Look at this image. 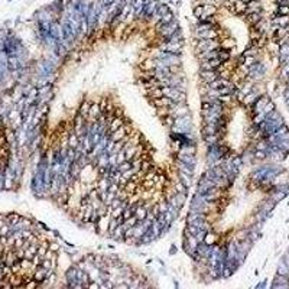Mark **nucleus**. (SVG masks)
Listing matches in <instances>:
<instances>
[{
  "mask_svg": "<svg viewBox=\"0 0 289 289\" xmlns=\"http://www.w3.org/2000/svg\"><path fill=\"white\" fill-rule=\"evenodd\" d=\"M174 130L178 132V133H188L191 129H192V120H191V116L187 114L184 117H178L174 120Z\"/></svg>",
  "mask_w": 289,
  "mask_h": 289,
  "instance_id": "nucleus-1",
  "label": "nucleus"
},
{
  "mask_svg": "<svg viewBox=\"0 0 289 289\" xmlns=\"http://www.w3.org/2000/svg\"><path fill=\"white\" fill-rule=\"evenodd\" d=\"M198 46V51L202 54V52H208V51H214V49H218V42L215 39H200V42L197 44Z\"/></svg>",
  "mask_w": 289,
  "mask_h": 289,
  "instance_id": "nucleus-2",
  "label": "nucleus"
},
{
  "mask_svg": "<svg viewBox=\"0 0 289 289\" xmlns=\"http://www.w3.org/2000/svg\"><path fill=\"white\" fill-rule=\"evenodd\" d=\"M178 29H179V25H178V22L175 20V19L171 20V22H168V23H162V25H159V31H161L163 38L172 35L174 32H177Z\"/></svg>",
  "mask_w": 289,
  "mask_h": 289,
  "instance_id": "nucleus-3",
  "label": "nucleus"
},
{
  "mask_svg": "<svg viewBox=\"0 0 289 289\" xmlns=\"http://www.w3.org/2000/svg\"><path fill=\"white\" fill-rule=\"evenodd\" d=\"M200 75H201V78L205 81L207 84L210 82H212V81L218 80V77H220V74L215 71V69H201V72H200Z\"/></svg>",
  "mask_w": 289,
  "mask_h": 289,
  "instance_id": "nucleus-4",
  "label": "nucleus"
},
{
  "mask_svg": "<svg viewBox=\"0 0 289 289\" xmlns=\"http://www.w3.org/2000/svg\"><path fill=\"white\" fill-rule=\"evenodd\" d=\"M162 51H166V52H172V54H177L179 55L181 51H182V42H166L165 45L161 46Z\"/></svg>",
  "mask_w": 289,
  "mask_h": 289,
  "instance_id": "nucleus-5",
  "label": "nucleus"
},
{
  "mask_svg": "<svg viewBox=\"0 0 289 289\" xmlns=\"http://www.w3.org/2000/svg\"><path fill=\"white\" fill-rule=\"evenodd\" d=\"M178 161L187 166H189L191 169H195V155H187V153H181L178 155Z\"/></svg>",
  "mask_w": 289,
  "mask_h": 289,
  "instance_id": "nucleus-6",
  "label": "nucleus"
},
{
  "mask_svg": "<svg viewBox=\"0 0 289 289\" xmlns=\"http://www.w3.org/2000/svg\"><path fill=\"white\" fill-rule=\"evenodd\" d=\"M146 0H134L133 1V6H132V12L136 15V16H143V10H144V6H146Z\"/></svg>",
  "mask_w": 289,
  "mask_h": 289,
  "instance_id": "nucleus-7",
  "label": "nucleus"
},
{
  "mask_svg": "<svg viewBox=\"0 0 289 289\" xmlns=\"http://www.w3.org/2000/svg\"><path fill=\"white\" fill-rule=\"evenodd\" d=\"M218 32L215 29H208V31H201V32H197V36L200 39H215L217 38Z\"/></svg>",
  "mask_w": 289,
  "mask_h": 289,
  "instance_id": "nucleus-8",
  "label": "nucleus"
},
{
  "mask_svg": "<svg viewBox=\"0 0 289 289\" xmlns=\"http://www.w3.org/2000/svg\"><path fill=\"white\" fill-rule=\"evenodd\" d=\"M275 23H278L280 28H283V26H286L289 23V16H279L275 20Z\"/></svg>",
  "mask_w": 289,
  "mask_h": 289,
  "instance_id": "nucleus-9",
  "label": "nucleus"
},
{
  "mask_svg": "<svg viewBox=\"0 0 289 289\" xmlns=\"http://www.w3.org/2000/svg\"><path fill=\"white\" fill-rule=\"evenodd\" d=\"M278 15H279V16H288L289 15V6L280 4V6L278 7Z\"/></svg>",
  "mask_w": 289,
  "mask_h": 289,
  "instance_id": "nucleus-10",
  "label": "nucleus"
}]
</instances>
